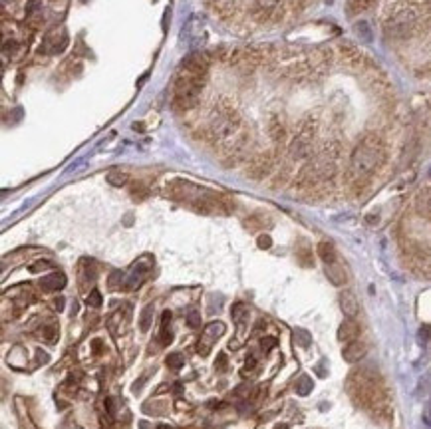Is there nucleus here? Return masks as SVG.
Wrapping results in <instances>:
<instances>
[{
	"mask_svg": "<svg viewBox=\"0 0 431 429\" xmlns=\"http://www.w3.org/2000/svg\"><path fill=\"white\" fill-rule=\"evenodd\" d=\"M338 157H340V145L336 141L326 143L314 157L306 161V165L300 169L298 185L300 187H312L316 183L328 181L336 175L338 169Z\"/></svg>",
	"mask_w": 431,
	"mask_h": 429,
	"instance_id": "nucleus-6",
	"label": "nucleus"
},
{
	"mask_svg": "<svg viewBox=\"0 0 431 429\" xmlns=\"http://www.w3.org/2000/svg\"><path fill=\"white\" fill-rule=\"evenodd\" d=\"M324 272H326V278L330 280L334 286H344V284L348 282V272H346V268L338 263V261L332 264H326Z\"/></svg>",
	"mask_w": 431,
	"mask_h": 429,
	"instance_id": "nucleus-17",
	"label": "nucleus"
},
{
	"mask_svg": "<svg viewBox=\"0 0 431 429\" xmlns=\"http://www.w3.org/2000/svg\"><path fill=\"white\" fill-rule=\"evenodd\" d=\"M316 130H318V121L316 117L308 115L302 119L298 132L292 137L290 145H288V155L294 161H304L312 157L314 151V137H316Z\"/></svg>",
	"mask_w": 431,
	"mask_h": 429,
	"instance_id": "nucleus-7",
	"label": "nucleus"
},
{
	"mask_svg": "<svg viewBox=\"0 0 431 429\" xmlns=\"http://www.w3.org/2000/svg\"><path fill=\"white\" fill-rule=\"evenodd\" d=\"M316 253H318V257L322 259V263L324 264H332L338 261L336 249H334V244H332L330 240H320L318 247H316Z\"/></svg>",
	"mask_w": 431,
	"mask_h": 429,
	"instance_id": "nucleus-21",
	"label": "nucleus"
},
{
	"mask_svg": "<svg viewBox=\"0 0 431 429\" xmlns=\"http://www.w3.org/2000/svg\"><path fill=\"white\" fill-rule=\"evenodd\" d=\"M386 157H388V151H386L384 139L378 133H364L350 155V169H348L350 183L354 187L365 185L382 169V165L386 163Z\"/></svg>",
	"mask_w": 431,
	"mask_h": 429,
	"instance_id": "nucleus-3",
	"label": "nucleus"
},
{
	"mask_svg": "<svg viewBox=\"0 0 431 429\" xmlns=\"http://www.w3.org/2000/svg\"><path fill=\"white\" fill-rule=\"evenodd\" d=\"M296 259H298V263L302 264V266H312L314 264V261H312V251L308 249V247H304L302 251H296Z\"/></svg>",
	"mask_w": 431,
	"mask_h": 429,
	"instance_id": "nucleus-30",
	"label": "nucleus"
},
{
	"mask_svg": "<svg viewBox=\"0 0 431 429\" xmlns=\"http://www.w3.org/2000/svg\"><path fill=\"white\" fill-rule=\"evenodd\" d=\"M56 308H58V310H62V308H64V300H62V298H60V300H56Z\"/></svg>",
	"mask_w": 431,
	"mask_h": 429,
	"instance_id": "nucleus-46",
	"label": "nucleus"
},
{
	"mask_svg": "<svg viewBox=\"0 0 431 429\" xmlns=\"http://www.w3.org/2000/svg\"><path fill=\"white\" fill-rule=\"evenodd\" d=\"M274 429H288V425H286V423H278Z\"/></svg>",
	"mask_w": 431,
	"mask_h": 429,
	"instance_id": "nucleus-47",
	"label": "nucleus"
},
{
	"mask_svg": "<svg viewBox=\"0 0 431 429\" xmlns=\"http://www.w3.org/2000/svg\"><path fill=\"white\" fill-rule=\"evenodd\" d=\"M92 348H94L96 354H101V352H103V342H101V340H94V342H92Z\"/></svg>",
	"mask_w": 431,
	"mask_h": 429,
	"instance_id": "nucleus-43",
	"label": "nucleus"
},
{
	"mask_svg": "<svg viewBox=\"0 0 431 429\" xmlns=\"http://www.w3.org/2000/svg\"><path fill=\"white\" fill-rule=\"evenodd\" d=\"M231 316H232V320L236 322V326H242V324L249 320V308H247L242 302H236V304H232Z\"/></svg>",
	"mask_w": 431,
	"mask_h": 429,
	"instance_id": "nucleus-23",
	"label": "nucleus"
},
{
	"mask_svg": "<svg viewBox=\"0 0 431 429\" xmlns=\"http://www.w3.org/2000/svg\"><path fill=\"white\" fill-rule=\"evenodd\" d=\"M302 2H308V0H302Z\"/></svg>",
	"mask_w": 431,
	"mask_h": 429,
	"instance_id": "nucleus-49",
	"label": "nucleus"
},
{
	"mask_svg": "<svg viewBox=\"0 0 431 429\" xmlns=\"http://www.w3.org/2000/svg\"><path fill=\"white\" fill-rule=\"evenodd\" d=\"M167 195L185 205H191L201 213H229L232 209L231 199L225 197L223 193L205 189L191 181H183V179L171 181L167 185Z\"/></svg>",
	"mask_w": 431,
	"mask_h": 429,
	"instance_id": "nucleus-5",
	"label": "nucleus"
},
{
	"mask_svg": "<svg viewBox=\"0 0 431 429\" xmlns=\"http://www.w3.org/2000/svg\"><path fill=\"white\" fill-rule=\"evenodd\" d=\"M225 332H227V326H225L223 322H219V320L209 322V324L205 326V330H203V336L199 338V342H197V354L203 356V358L209 356L213 344H215Z\"/></svg>",
	"mask_w": 431,
	"mask_h": 429,
	"instance_id": "nucleus-10",
	"label": "nucleus"
},
{
	"mask_svg": "<svg viewBox=\"0 0 431 429\" xmlns=\"http://www.w3.org/2000/svg\"><path fill=\"white\" fill-rule=\"evenodd\" d=\"M423 419H425V423L431 425V405H427V409H425V415H423Z\"/></svg>",
	"mask_w": 431,
	"mask_h": 429,
	"instance_id": "nucleus-45",
	"label": "nucleus"
},
{
	"mask_svg": "<svg viewBox=\"0 0 431 429\" xmlns=\"http://www.w3.org/2000/svg\"><path fill=\"white\" fill-rule=\"evenodd\" d=\"M153 270V259L149 255H143L141 259H137L135 263L130 266V270L126 272V284L124 290H135L139 288L151 274Z\"/></svg>",
	"mask_w": 431,
	"mask_h": 429,
	"instance_id": "nucleus-8",
	"label": "nucleus"
},
{
	"mask_svg": "<svg viewBox=\"0 0 431 429\" xmlns=\"http://www.w3.org/2000/svg\"><path fill=\"white\" fill-rule=\"evenodd\" d=\"M346 388L352 399L374 415H390V401L384 388V380L380 372L372 365L354 370L348 378Z\"/></svg>",
	"mask_w": 431,
	"mask_h": 429,
	"instance_id": "nucleus-2",
	"label": "nucleus"
},
{
	"mask_svg": "<svg viewBox=\"0 0 431 429\" xmlns=\"http://www.w3.org/2000/svg\"><path fill=\"white\" fill-rule=\"evenodd\" d=\"M157 429H173V427H169V425H159Z\"/></svg>",
	"mask_w": 431,
	"mask_h": 429,
	"instance_id": "nucleus-48",
	"label": "nucleus"
},
{
	"mask_svg": "<svg viewBox=\"0 0 431 429\" xmlns=\"http://www.w3.org/2000/svg\"><path fill=\"white\" fill-rule=\"evenodd\" d=\"M338 54H340V60L348 68H352V70L364 72L365 68L370 66V60L364 56V52L358 46H354V44H348V42L340 44L338 46Z\"/></svg>",
	"mask_w": 431,
	"mask_h": 429,
	"instance_id": "nucleus-9",
	"label": "nucleus"
},
{
	"mask_svg": "<svg viewBox=\"0 0 431 429\" xmlns=\"http://www.w3.org/2000/svg\"><path fill=\"white\" fill-rule=\"evenodd\" d=\"M429 26L431 8L407 0L394 4L384 20V32L392 40H409L429 30Z\"/></svg>",
	"mask_w": 431,
	"mask_h": 429,
	"instance_id": "nucleus-4",
	"label": "nucleus"
},
{
	"mask_svg": "<svg viewBox=\"0 0 431 429\" xmlns=\"http://www.w3.org/2000/svg\"><path fill=\"white\" fill-rule=\"evenodd\" d=\"M42 292H60L66 286V274L64 272H50L40 278L38 282Z\"/></svg>",
	"mask_w": 431,
	"mask_h": 429,
	"instance_id": "nucleus-13",
	"label": "nucleus"
},
{
	"mask_svg": "<svg viewBox=\"0 0 431 429\" xmlns=\"http://www.w3.org/2000/svg\"><path fill=\"white\" fill-rule=\"evenodd\" d=\"M86 302H88V306H92V308H100L101 304H103V300H101V292L98 290V288H92Z\"/></svg>",
	"mask_w": 431,
	"mask_h": 429,
	"instance_id": "nucleus-32",
	"label": "nucleus"
},
{
	"mask_svg": "<svg viewBox=\"0 0 431 429\" xmlns=\"http://www.w3.org/2000/svg\"><path fill=\"white\" fill-rule=\"evenodd\" d=\"M263 219H266V217H263V215H253V217H249L247 221H244V227L249 229V231H257L259 227H263L265 225V221Z\"/></svg>",
	"mask_w": 431,
	"mask_h": 429,
	"instance_id": "nucleus-31",
	"label": "nucleus"
},
{
	"mask_svg": "<svg viewBox=\"0 0 431 429\" xmlns=\"http://www.w3.org/2000/svg\"><path fill=\"white\" fill-rule=\"evenodd\" d=\"M257 247H259V249H263V251L270 249V247H272V238H270L268 234H261V236L257 238Z\"/></svg>",
	"mask_w": 431,
	"mask_h": 429,
	"instance_id": "nucleus-37",
	"label": "nucleus"
},
{
	"mask_svg": "<svg viewBox=\"0 0 431 429\" xmlns=\"http://www.w3.org/2000/svg\"><path fill=\"white\" fill-rule=\"evenodd\" d=\"M261 346H263V350H265V352H270V350L276 346V338H272V336H265V338L261 340Z\"/></svg>",
	"mask_w": 431,
	"mask_h": 429,
	"instance_id": "nucleus-38",
	"label": "nucleus"
},
{
	"mask_svg": "<svg viewBox=\"0 0 431 429\" xmlns=\"http://www.w3.org/2000/svg\"><path fill=\"white\" fill-rule=\"evenodd\" d=\"M132 197L137 199V201L145 199V197H147V189H145L141 183H133V185H132Z\"/></svg>",
	"mask_w": 431,
	"mask_h": 429,
	"instance_id": "nucleus-35",
	"label": "nucleus"
},
{
	"mask_svg": "<svg viewBox=\"0 0 431 429\" xmlns=\"http://www.w3.org/2000/svg\"><path fill=\"white\" fill-rule=\"evenodd\" d=\"M98 276V268H96V263L90 261V259H84L80 266H78V282H80V288L82 290H88L90 284H94Z\"/></svg>",
	"mask_w": 431,
	"mask_h": 429,
	"instance_id": "nucleus-12",
	"label": "nucleus"
},
{
	"mask_svg": "<svg viewBox=\"0 0 431 429\" xmlns=\"http://www.w3.org/2000/svg\"><path fill=\"white\" fill-rule=\"evenodd\" d=\"M360 336V324L354 318H348L338 328V340L340 342H354Z\"/></svg>",
	"mask_w": 431,
	"mask_h": 429,
	"instance_id": "nucleus-18",
	"label": "nucleus"
},
{
	"mask_svg": "<svg viewBox=\"0 0 431 429\" xmlns=\"http://www.w3.org/2000/svg\"><path fill=\"white\" fill-rule=\"evenodd\" d=\"M415 213L425 221H431V185L421 187L415 195Z\"/></svg>",
	"mask_w": 431,
	"mask_h": 429,
	"instance_id": "nucleus-14",
	"label": "nucleus"
},
{
	"mask_svg": "<svg viewBox=\"0 0 431 429\" xmlns=\"http://www.w3.org/2000/svg\"><path fill=\"white\" fill-rule=\"evenodd\" d=\"M257 4H259V8H265V10H268V8H274L280 0H255Z\"/></svg>",
	"mask_w": 431,
	"mask_h": 429,
	"instance_id": "nucleus-41",
	"label": "nucleus"
},
{
	"mask_svg": "<svg viewBox=\"0 0 431 429\" xmlns=\"http://www.w3.org/2000/svg\"><path fill=\"white\" fill-rule=\"evenodd\" d=\"M340 308L346 314V318H356L358 312H360V302H358L356 294L350 292V290H344L340 294Z\"/></svg>",
	"mask_w": 431,
	"mask_h": 429,
	"instance_id": "nucleus-16",
	"label": "nucleus"
},
{
	"mask_svg": "<svg viewBox=\"0 0 431 429\" xmlns=\"http://www.w3.org/2000/svg\"><path fill=\"white\" fill-rule=\"evenodd\" d=\"M294 340L298 342L302 348H308V346H310V342H312L310 334H308L306 330H300V328L298 330H294Z\"/></svg>",
	"mask_w": 431,
	"mask_h": 429,
	"instance_id": "nucleus-33",
	"label": "nucleus"
},
{
	"mask_svg": "<svg viewBox=\"0 0 431 429\" xmlns=\"http://www.w3.org/2000/svg\"><path fill=\"white\" fill-rule=\"evenodd\" d=\"M171 310H163L161 314V328H159V344L161 346H169L173 342V332H171Z\"/></svg>",
	"mask_w": 431,
	"mask_h": 429,
	"instance_id": "nucleus-19",
	"label": "nucleus"
},
{
	"mask_svg": "<svg viewBox=\"0 0 431 429\" xmlns=\"http://www.w3.org/2000/svg\"><path fill=\"white\" fill-rule=\"evenodd\" d=\"M105 179H107V183L113 185V187H126V185L130 183V175H128L126 171H119V169L109 171Z\"/></svg>",
	"mask_w": 431,
	"mask_h": 429,
	"instance_id": "nucleus-22",
	"label": "nucleus"
},
{
	"mask_svg": "<svg viewBox=\"0 0 431 429\" xmlns=\"http://www.w3.org/2000/svg\"><path fill=\"white\" fill-rule=\"evenodd\" d=\"M209 74V60L205 54H191L181 64L175 84H173V107L177 111H189L197 105L201 90L207 82Z\"/></svg>",
	"mask_w": 431,
	"mask_h": 429,
	"instance_id": "nucleus-1",
	"label": "nucleus"
},
{
	"mask_svg": "<svg viewBox=\"0 0 431 429\" xmlns=\"http://www.w3.org/2000/svg\"><path fill=\"white\" fill-rule=\"evenodd\" d=\"M52 264L48 263V261H38V263H34L32 266H30V270L32 272H40V270H46V268H50Z\"/></svg>",
	"mask_w": 431,
	"mask_h": 429,
	"instance_id": "nucleus-40",
	"label": "nucleus"
},
{
	"mask_svg": "<svg viewBox=\"0 0 431 429\" xmlns=\"http://www.w3.org/2000/svg\"><path fill=\"white\" fill-rule=\"evenodd\" d=\"M365 352H367V350H365V344L354 340V342H348V344H346V348L342 350V358L348 363H358L365 358Z\"/></svg>",
	"mask_w": 431,
	"mask_h": 429,
	"instance_id": "nucleus-15",
	"label": "nucleus"
},
{
	"mask_svg": "<svg viewBox=\"0 0 431 429\" xmlns=\"http://www.w3.org/2000/svg\"><path fill=\"white\" fill-rule=\"evenodd\" d=\"M272 167H274V155L270 151H266V153L255 155L251 159V163L247 167V175L251 179H263L272 171Z\"/></svg>",
	"mask_w": 431,
	"mask_h": 429,
	"instance_id": "nucleus-11",
	"label": "nucleus"
},
{
	"mask_svg": "<svg viewBox=\"0 0 431 429\" xmlns=\"http://www.w3.org/2000/svg\"><path fill=\"white\" fill-rule=\"evenodd\" d=\"M165 363H167V367H171V370H181L183 363H185V358H183V354L173 352V354H169L165 358Z\"/></svg>",
	"mask_w": 431,
	"mask_h": 429,
	"instance_id": "nucleus-28",
	"label": "nucleus"
},
{
	"mask_svg": "<svg viewBox=\"0 0 431 429\" xmlns=\"http://www.w3.org/2000/svg\"><path fill=\"white\" fill-rule=\"evenodd\" d=\"M187 324H189V328H199L201 326L199 310H189V314H187Z\"/></svg>",
	"mask_w": 431,
	"mask_h": 429,
	"instance_id": "nucleus-34",
	"label": "nucleus"
},
{
	"mask_svg": "<svg viewBox=\"0 0 431 429\" xmlns=\"http://www.w3.org/2000/svg\"><path fill=\"white\" fill-rule=\"evenodd\" d=\"M151 322H153V304H147L141 310V316H139V330L143 334H147L149 328H151Z\"/></svg>",
	"mask_w": 431,
	"mask_h": 429,
	"instance_id": "nucleus-24",
	"label": "nucleus"
},
{
	"mask_svg": "<svg viewBox=\"0 0 431 429\" xmlns=\"http://www.w3.org/2000/svg\"><path fill=\"white\" fill-rule=\"evenodd\" d=\"M312 380L308 378V376H300L298 382H296V394L298 396H308L310 392H312Z\"/></svg>",
	"mask_w": 431,
	"mask_h": 429,
	"instance_id": "nucleus-26",
	"label": "nucleus"
},
{
	"mask_svg": "<svg viewBox=\"0 0 431 429\" xmlns=\"http://www.w3.org/2000/svg\"><path fill=\"white\" fill-rule=\"evenodd\" d=\"M105 409H107V413L113 417L115 415V403H113V397H107L105 399Z\"/></svg>",
	"mask_w": 431,
	"mask_h": 429,
	"instance_id": "nucleus-42",
	"label": "nucleus"
},
{
	"mask_svg": "<svg viewBox=\"0 0 431 429\" xmlns=\"http://www.w3.org/2000/svg\"><path fill=\"white\" fill-rule=\"evenodd\" d=\"M107 284H109V288H111V290H121V288H124V284H126V272H121V270H113V272L109 274V278H107Z\"/></svg>",
	"mask_w": 431,
	"mask_h": 429,
	"instance_id": "nucleus-25",
	"label": "nucleus"
},
{
	"mask_svg": "<svg viewBox=\"0 0 431 429\" xmlns=\"http://www.w3.org/2000/svg\"><path fill=\"white\" fill-rule=\"evenodd\" d=\"M255 367H257V358H255V356H249V358H247V362H244V370H242V374L247 376V374L255 372Z\"/></svg>",
	"mask_w": 431,
	"mask_h": 429,
	"instance_id": "nucleus-39",
	"label": "nucleus"
},
{
	"mask_svg": "<svg viewBox=\"0 0 431 429\" xmlns=\"http://www.w3.org/2000/svg\"><path fill=\"white\" fill-rule=\"evenodd\" d=\"M40 334L48 340V342H54L56 340V336H58V326L54 324V322H50V324H44L42 328H40Z\"/></svg>",
	"mask_w": 431,
	"mask_h": 429,
	"instance_id": "nucleus-29",
	"label": "nucleus"
},
{
	"mask_svg": "<svg viewBox=\"0 0 431 429\" xmlns=\"http://www.w3.org/2000/svg\"><path fill=\"white\" fill-rule=\"evenodd\" d=\"M419 334H421V340H423V342H425V340H431V326H423Z\"/></svg>",
	"mask_w": 431,
	"mask_h": 429,
	"instance_id": "nucleus-44",
	"label": "nucleus"
},
{
	"mask_svg": "<svg viewBox=\"0 0 431 429\" xmlns=\"http://www.w3.org/2000/svg\"><path fill=\"white\" fill-rule=\"evenodd\" d=\"M378 0H346V12L348 16H356V14H362V12H367L376 6Z\"/></svg>",
	"mask_w": 431,
	"mask_h": 429,
	"instance_id": "nucleus-20",
	"label": "nucleus"
},
{
	"mask_svg": "<svg viewBox=\"0 0 431 429\" xmlns=\"http://www.w3.org/2000/svg\"><path fill=\"white\" fill-rule=\"evenodd\" d=\"M215 367H217V372H227V367H229V358H227V354H225V352H221V354L217 356V360H215Z\"/></svg>",
	"mask_w": 431,
	"mask_h": 429,
	"instance_id": "nucleus-36",
	"label": "nucleus"
},
{
	"mask_svg": "<svg viewBox=\"0 0 431 429\" xmlns=\"http://www.w3.org/2000/svg\"><path fill=\"white\" fill-rule=\"evenodd\" d=\"M270 135H272L276 141H282V139H284V135H286L284 124H282V121H278L276 117L270 121Z\"/></svg>",
	"mask_w": 431,
	"mask_h": 429,
	"instance_id": "nucleus-27",
	"label": "nucleus"
}]
</instances>
